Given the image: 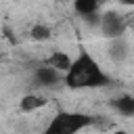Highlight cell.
<instances>
[{"instance_id":"8992f818","label":"cell","mask_w":134,"mask_h":134,"mask_svg":"<svg viewBox=\"0 0 134 134\" xmlns=\"http://www.w3.org/2000/svg\"><path fill=\"white\" fill-rule=\"evenodd\" d=\"M111 107L124 117H134V96H130V94H121V96L113 98Z\"/></svg>"},{"instance_id":"6da1fadb","label":"cell","mask_w":134,"mask_h":134,"mask_svg":"<svg viewBox=\"0 0 134 134\" xmlns=\"http://www.w3.org/2000/svg\"><path fill=\"white\" fill-rule=\"evenodd\" d=\"M63 84L73 90H88V88H103L111 84V77L103 71V67L96 63V59L88 50H80L77 57H73L71 69L65 73Z\"/></svg>"},{"instance_id":"4fadbf2b","label":"cell","mask_w":134,"mask_h":134,"mask_svg":"<svg viewBox=\"0 0 134 134\" xmlns=\"http://www.w3.org/2000/svg\"><path fill=\"white\" fill-rule=\"evenodd\" d=\"M98 2H100V4H103V2H107V0H98Z\"/></svg>"},{"instance_id":"277c9868","label":"cell","mask_w":134,"mask_h":134,"mask_svg":"<svg viewBox=\"0 0 134 134\" xmlns=\"http://www.w3.org/2000/svg\"><path fill=\"white\" fill-rule=\"evenodd\" d=\"M63 80H65V75L61 71L48 67V65H42V67L34 69V84L38 88H52V86L61 84Z\"/></svg>"},{"instance_id":"52a82bcc","label":"cell","mask_w":134,"mask_h":134,"mask_svg":"<svg viewBox=\"0 0 134 134\" xmlns=\"http://www.w3.org/2000/svg\"><path fill=\"white\" fill-rule=\"evenodd\" d=\"M46 96H42V94H25L21 100H19V109L21 111H25V113H31V111H36V109H42V107H46Z\"/></svg>"},{"instance_id":"30bf717a","label":"cell","mask_w":134,"mask_h":134,"mask_svg":"<svg viewBox=\"0 0 134 134\" xmlns=\"http://www.w3.org/2000/svg\"><path fill=\"white\" fill-rule=\"evenodd\" d=\"M31 38L38 40V42L48 40V38H50V27H48V25H42V23L34 25V27H31Z\"/></svg>"},{"instance_id":"3957f363","label":"cell","mask_w":134,"mask_h":134,"mask_svg":"<svg viewBox=\"0 0 134 134\" xmlns=\"http://www.w3.org/2000/svg\"><path fill=\"white\" fill-rule=\"evenodd\" d=\"M98 27H100V34L103 38L107 40H119L126 31V21L119 13L115 10H107L98 17Z\"/></svg>"},{"instance_id":"7c38bea8","label":"cell","mask_w":134,"mask_h":134,"mask_svg":"<svg viewBox=\"0 0 134 134\" xmlns=\"http://www.w3.org/2000/svg\"><path fill=\"white\" fill-rule=\"evenodd\" d=\"M111 134H128L126 130H115V132H111Z\"/></svg>"},{"instance_id":"8fae6325","label":"cell","mask_w":134,"mask_h":134,"mask_svg":"<svg viewBox=\"0 0 134 134\" xmlns=\"http://www.w3.org/2000/svg\"><path fill=\"white\" fill-rule=\"evenodd\" d=\"M121 4H126V6H134V0H119Z\"/></svg>"},{"instance_id":"7a4b0ae2","label":"cell","mask_w":134,"mask_h":134,"mask_svg":"<svg viewBox=\"0 0 134 134\" xmlns=\"http://www.w3.org/2000/svg\"><path fill=\"white\" fill-rule=\"evenodd\" d=\"M92 121L94 119L90 115L80 113V111H59L48 121L42 134H77L80 130L88 128Z\"/></svg>"},{"instance_id":"ba28073f","label":"cell","mask_w":134,"mask_h":134,"mask_svg":"<svg viewBox=\"0 0 134 134\" xmlns=\"http://www.w3.org/2000/svg\"><path fill=\"white\" fill-rule=\"evenodd\" d=\"M98 6H100L98 0H73V10H75L80 17H84V19L96 17Z\"/></svg>"},{"instance_id":"5b68a950","label":"cell","mask_w":134,"mask_h":134,"mask_svg":"<svg viewBox=\"0 0 134 134\" xmlns=\"http://www.w3.org/2000/svg\"><path fill=\"white\" fill-rule=\"evenodd\" d=\"M71 63H73V57H69L63 50H54V52H50V57L46 59L44 65H48V67H52V69H57V71H61L65 75L71 69Z\"/></svg>"},{"instance_id":"9c48e42d","label":"cell","mask_w":134,"mask_h":134,"mask_svg":"<svg viewBox=\"0 0 134 134\" xmlns=\"http://www.w3.org/2000/svg\"><path fill=\"white\" fill-rule=\"evenodd\" d=\"M109 52H111V57H113L115 61H121V59H126V54H128V46H126V42H124L121 38H119V40H111Z\"/></svg>"}]
</instances>
